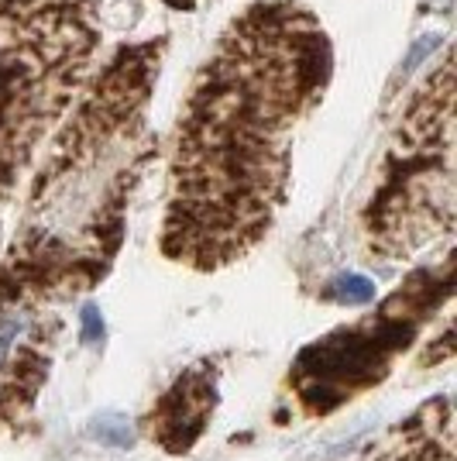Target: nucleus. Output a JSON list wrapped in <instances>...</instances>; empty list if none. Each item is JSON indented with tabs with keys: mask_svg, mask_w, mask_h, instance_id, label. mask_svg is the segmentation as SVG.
Masks as SVG:
<instances>
[{
	"mask_svg": "<svg viewBox=\"0 0 457 461\" xmlns=\"http://www.w3.org/2000/svg\"><path fill=\"white\" fill-rule=\"evenodd\" d=\"M103 52V0H0V249Z\"/></svg>",
	"mask_w": 457,
	"mask_h": 461,
	"instance_id": "7ed1b4c3",
	"label": "nucleus"
},
{
	"mask_svg": "<svg viewBox=\"0 0 457 461\" xmlns=\"http://www.w3.org/2000/svg\"><path fill=\"white\" fill-rule=\"evenodd\" d=\"M213 410V379L203 366L190 368L179 383L162 396L152 413V441H158L169 455H186L193 441L203 434Z\"/></svg>",
	"mask_w": 457,
	"mask_h": 461,
	"instance_id": "0eeeda50",
	"label": "nucleus"
},
{
	"mask_svg": "<svg viewBox=\"0 0 457 461\" xmlns=\"http://www.w3.org/2000/svg\"><path fill=\"white\" fill-rule=\"evenodd\" d=\"M454 49L419 77L358 217L372 262H409L454 238Z\"/></svg>",
	"mask_w": 457,
	"mask_h": 461,
	"instance_id": "20e7f679",
	"label": "nucleus"
},
{
	"mask_svg": "<svg viewBox=\"0 0 457 461\" xmlns=\"http://www.w3.org/2000/svg\"><path fill=\"white\" fill-rule=\"evenodd\" d=\"M330 77L334 45L303 0H251L224 24L172 128L158 238L169 262L220 272L265 241Z\"/></svg>",
	"mask_w": 457,
	"mask_h": 461,
	"instance_id": "f257e3e1",
	"label": "nucleus"
},
{
	"mask_svg": "<svg viewBox=\"0 0 457 461\" xmlns=\"http://www.w3.org/2000/svg\"><path fill=\"white\" fill-rule=\"evenodd\" d=\"M344 461H454V400L440 393Z\"/></svg>",
	"mask_w": 457,
	"mask_h": 461,
	"instance_id": "423d86ee",
	"label": "nucleus"
},
{
	"mask_svg": "<svg viewBox=\"0 0 457 461\" xmlns=\"http://www.w3.org/2000/svg\"><path fill=\"white\" fill-rule=\"evenodd\" d=\"M169 39L121 41L58 124L0 249V321L100 286L155 158L148 107Z\"/></svg>",
	"mask_w": 457,
	"mask_h": 461,
	"instance_id": "f03ea898",
	"label": "nucleus"
},
{
	"mask_svg": "<svg viewBox=\"0 0 457 461\" xmlns=\"http://www.w3.org/2000/svg\"><path fill=\"white\" fill-rule=\"evenodd\" d=\"M28 317L31 313L0 321V430L14 427L35 406L52 366L45 324L35 321L28 327Z\"/></svg>",
	"mask_w": 457,
	"mask_h": 461,
	"instance_id": "39448f33",
	"label": "nucleus"
},
{
	"mask_svg": "<svg viewBox=\"0 0 457 461\" xmlns=\"http://www.w3.org/2000/svg\"><path fill=\"white\" fill-rule=\"evenodd\" d=\"M100 330H103V324H100L96 307H86L83 310V341H96V338H100Z\"/></svg>",
	"mask_w": 457,
	"mask_h": 461,
	"instance_id": "6e6552de",
	"label": "nucleus"
}]
</instances>
